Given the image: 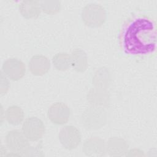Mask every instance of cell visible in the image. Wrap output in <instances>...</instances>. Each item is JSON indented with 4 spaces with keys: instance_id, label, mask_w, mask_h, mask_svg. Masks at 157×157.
I'll list each match as a JSON object with an SVG mask.
<instances>
[{
    "instance_id": "6da1fadb",
    "label": "cell",
    "mask_w": 157,
    "mask_h": 157,
    "mask_svg": "<svg viewBox=\"0 0 157 157\" xmlns=\"http://www.w3.org/2000/svg\"><path fill=\"white\" fill-rule=\"evenodd\" d=\"M156 22L146 15H135L122 25L119 36L121 50L134 56H149L156 49Z\"/></svg>"
},
{
    "instance_id": "7a4b0ae2",
    "label": "cell",
    "mask_w": 157,
    "mask_h": 157,
    "mask_svg": "<svg viewBox=\"0 0 157 157\" xmlns=\"http://www.w3.org/2000/svg\"><path fill=\"white\" fill-rule=\"evenodd\" d=\"M81 17L86 26L91 28H98L104 23L106 19V12L101 5L91 3L83 7Z\"/></svg>"
},
{
    "instance_id": "3957f363",
    "label": "cell",
    "mask_w": 157,
    "mask_h": 157,
    "mask_svg": "<svg viewBox=\"0 0 157 157\" xmlns=\"http://www.w3.org/2000/svg\"><path fill=\"white\" fill-rule=\"evenodd\" d=\"M6 144L12 152L19 155H25L31 150L28 139L25 136L22 131L17 129L12 130L7 134Z\"/></svg>"
},
{
    "instance_id": "277c9868",
    "label": "cell",
    "mask_w": 157,
    "mask_h": 157,
    "mask_svg": "<svg viewBox=\"0 0 157 157\" xmlns=\"http://www.w3.org/2000/svg\"><path fill=\"white\" fill-rule=\"evenodd\" d=\"M43 121L37 117L27 118L23 123L21 131L29 141L36 142L40 140L45 133Z\"/></svg>"
},
{
    "instance_id": "5b68a950",
    "label": "cell",
    "mask_w": 157,
    "mask_h": 157,
    "mask_svg": "<svg viewBox=\"0 0 157 157\" xmlns=\"http://www.w3.org/2000/svg\"><path fill=\"white\" fill-rule=\"evenodd\" d=\"M59 140L62 146L67 150H73L81 142L82 136L80 131L72 125L63 128L58 134Z\"/></svg>"
},
{
    "instance_id": "8992f818",
    "label": "cell",
    "mask_w": 157,
    "mask_h": 157,
    "mask_svg": "<svg viewBox=\"0 0 157 157\" xmlns=\"http://www.w3.org/2000/svg\"><path fill=\"white\" fill-rule=\"evenodd\" d=\"M71 111L69 107L63 102H55L52 104L47 111L49 120L56 125L66 124L69 119Z\"/></svg>"
},
{
    "instance_id": "52a82bcc",
    "label": "cell",
    "mask_w": 157,
    "mask_h": 157,
    "mask_svg": "<svg viewBox=\"0 0 157 157\" xmlns=\"http://www.w3.org/2000/svg\"><path fill=\"white\" fill-rule=\"evenodd\" d=\"M2 72L12 80L17 81L21 79L25 74L26 67L21 60L11 58L6 60L2 67Z\"/></svg>"
},
{
    "instance_id": "ba28073f",
    "label": "cell",
    "mask_w": 157,
    "mask_h": 157,
    "mask_svg": "<svg viewBox=\"0 0 157 157\" xmlns=\"http://www.w3.org/2000/svg\"><path fill=\"white\" fill-rule=\"evenodd\" d=\"M50 63L44 55L33 56L28 63V68L31 73L36 76H41L46 74L50 69Z\"/></svg>"
},
{
    "instance_id": "9c48e42d",
    "label": "cell",
    "mask_w": 157,
    "mask_h": 157,
    "mask_svg": "<svg viewBox=\"0 0 157 157\" xmlns=\"http://www.w3.org/2000/svg\"><path fill=\"white\" fill-rule=\"evenodd\" d=\"M21 15L26 19H36L40 14V2L34 0H26L21 2L18 6Z\"/></svg>"
},
{
    "instance_id": "30bf717a",
    "label": "cell",
    "mask_w": 157,
    "mask_h": 157,
    "mask_svg": "<svg viewBox=\"0 0 157 157\" xmlns=\"http://www.w3.org/2000/svg\"><path fill=\"white\" fill-rule=\"evenodd\" d=\"M104 140L98 137H92L87 139L84 144L83 151L87 155H102L105 152Z\"/></svg>"
},
{
    "instance_id": "8fae6325",
    "label": "cell",
    "mask_w": 157,
    "mask_h": 157,
    "mask_svg": "<svg viewBox=\"0 0 157 157\" xmlns=\"http://www.w3.org/2000/svg\"><path fill=\"white\" fill-rule=\"evenodd\" d=\"M71 56V66L77 72H84L88 67V58L86 53L80 48L74 50Z\"/></svg>"
},
{
    "instance_id": "7c38bea8",
    "label": "cell",
    "mask_w": 157,
    "mask_h": 157,
    "mask_svg": "<svg viewBox=\"0 0 157 157\" xmlns=\"http://www.w3.org/2000/svg\"><path fill=\"white\" fill-rule=\"evenodd\" d=\"M4 116L9 124L18 125L23 121L24 112L20 107L12 105L6 109Z\"/></svg>"
},
{
    "instance_id": "4fadbf2b",
    "label": "cell",
    "mask_w": 157,
    "mask_h": 157,
    "mask_svg": "<svg viewBox=\"0 0 157 157\" xmlns=\"http://www.w3.org/2000/svg\"><path fill=\"white\" fill-rule=\"evenodd\" d=\"M53 66L59 71H66L71 66V56L67 53H58L52 58Z\"/></svg>"
},
{
    "instance_id": "5bb4252c",
    "label": "cell",
    "mask_w": 157,
    "mask_h": 157,
    "mask_svg": "<svg viewBox=\"0 0 157 157\" xmlns=\"http://www.w3.org/2000/svg\"><path fill=\"white\" fill-rule=\"evenodd\" d=\"M41 10L48 15H55L61 9L60 2L58 1H40Z\"/></svg>"
},
{
    "instance_id": "9a60e30c",
    "label": "cell",
    "mask_w": 157,
    "mask_h": 157,
    "mask_svg": "<svg viewBox=\"0 0 157 157\" xmlns=\"http://www.w3.org/2000/svg\"><path fill=\"white\" fill-rule=\"evenodd\" d=\"M127 144L123 139L119 138L110 139L107 144V150L109 152H124L125 153L127 150Z\"/></svg>"
}]
</instances>
